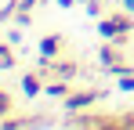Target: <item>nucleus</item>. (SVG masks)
<instances>
[{"label":"nucleus","instance_id":"obj_13","mask_svg":"<svg viewBox=\"0 0 134 130\" xmlns=\"http://www.w3.org/2000/svg\"><path fill=\"white\" fill-rule=\"evenodd\" d=\"M4 40L11 43V47H18V43L25 40V25H15V29H11V33H7V36H4Z\"/></svg>","mask_w":134,"mask_h":130},{"label":"nucleus","instance_id":"obj_5","mask_svg":"<svg viewBox=\"0 0 134 130\" xmlns=\"http://www.w3.org/2000/svg\"><path fill=\"white\" fill-rule=\"evenodd\" d=\"M51 76H58V80H76V76H80V65L54 58V62H51Z\"/></svg>","mask_w":134,"mask_h":130},{"label":"nucleus","instance_id":"obj_4","mask_svg":"<svg viewBox=\"0 0 134 130\" xmlns=\"http://www.w3.org/2000/svg\"><path fill=\"white\" fill-rule=\"evenodd\" d=\"M116 62H123V51H120V43H116V40H105V43H102V51H98V65L109 69V65H116Z\"/></svg>","mask_w":134,"mask_h":130},{"label":"nucleus","instance_id":"obj_11","mask_svg":"<svg viewBox=\"0 0 134 130\" xmlns=\"http://www.w3.org/2000/svg\"><path fill=\"white\" fill-rule=\"evenodd\" d=\"M15 11H18V0H7V4L0 7V25H4V22H15Z\"/></svg>","mask_w":134,"mask_h":130},{"label":"nucleus","instance_id":"obj_7","mask_svg":"<svg viewBox=\"0 0 134 130\" xmlns=\"http://www.w3.org/2000/svg\"><path fill=\"white\" fill-rule=\"evenodd\" d=\"M69 90H72V87H69V80H58V76H51V80L44 83V94H47V98H58V101H65Z\"/></svg>","mask_w":134,"mask_h":130},{"label":"nucleus","instance_id":"obj_8","mask_svg":"<svg viewBox=\"0 0 134 130\" xmlns=\"http://www.w3.org/2000/svg\"><path fill=\"white\" fill-rule=\"evenodd\" d=\"M15 62H18V58H15V47H11L7 40H0V72L15 69Z\"/></svg>","mask_w":134,"mask_h":130},{"label":"nucleus","instance_id":"obj_16","mask_svg":"<svg viewBox=\"0 0 134 130\" xmlns=\"http://www.w3.org/2000/svg\"><path fill=\"white\" fill-rule=\"evenodd\" d=\"M54 4H58V7H72L76 0H54Z\"/></svg>","mask_w":134,"mask_h":130},{"label":"nucleus","instance_id":"obj_3","mask_svg":"<svg viewBox=\"0 0 134 130\" xmlns=\"http://www.w3.org/2000/svg\"><path fill=\"white\" fill-rule=\"evenodd\" d=\"M44 76H40V72H25L22 80H18V90H22L25 98H40V94H44Z\"/></svg>","mask_w":134,"mask_h":130},{"label":"nucleus","instance_id":"obj_9","mask_svg":"<svg viewBox=\"0 0 134 130\" xmlns=\"http://www.w3.org/2000/svg\"><path fill=\"white\" fill-rule=\"evenodd\" d=\"M4 130H22V127H33V116H4L0 119Z\"/></svg>","mask_w":134,"mask_h":130},{"label":"nucleus","instance_id":"obj_1","mask_svg":"<svg viewBox=\"0 0 134 130\" xmlns=\"http://www.w3.org/2000/svg\"><path fill=\"white\" fill-rule=\"evenodd\" d=\"M131 29H134V15H131V11H109V15L98 18V33H102V40L123 43L127 36H131Z\"/></svg>","mask_w":134,"mask_h":130},{"label":"nucleus","instance_id":"obj_6","mask_svg":"<svg viewBox=\"0 0 134 130\" xmlns=\"http://www.w3.org/2000/svg\"><path fill=\"white\" fill-rule=\"evenodd\" d=\"M65 47V40L54 33V36H44V40L36 43V51H40V58H58V51Z\"/></svg>","mask_w":134,"mask_h":130},{"label":"nucleus","instance_id":"obj_2","mask_svg":"<svg viewBox=\"0 0 134 130\" xmlns=\"http://www.w3.org/2000/svg\"><path fill=\"white\" fill-rule=\"evenodd\" d=\"M98 101H105V90H69V98L62 101V108L65 112H80V108H91Z\"/></svg>","mask_w":134,"mask_h":130},{"label":"nucleus","instance_id":"obj_10","mask_svg":"<svg viewBox=\"0 0 134 130\" xmlns=\"http://www.w3.org/2000/svg\"><path fill=\"white\" fill-rule=\"evenodd\" d=\"M83 11H87L91 18H102V15H105V4H102V0H83Z\"/></svg>","mask_w":134,"mask_h":130},{"label":"nucleus","instance_id":"obj_15","mask_svg":"<svg viewBox=\"0 0 134 130\" xmlns=\"http://www.w3.org/2000/svg\"><path fill=\"white\" fill-rule=\"evenodd\" d=\"M120 4H123V11H131V15H134V0H120Z\"/></svg>","mask_w":134,"mask_h":130},{"label":"nucleus","instance_id":"obj_14","mask_svg":"<svg viewBox=\"0 0 134 130\" xmlns=\"http://www.w3.org/2000/svg\"><path fill=\"white\" fill-rule=\"evenodd\" d=\"M116 123L123 130H134V108H127V116H116Z\"/></svg>","mask_w":134,"mask_h":130},{"label":"nucleus","instance_id":"obj_12","mask_svg":"<svg viewBox=\"0 0 134 130\" xmlns=\"http://www.w3.org/2000/svg\"><path fill=\"white\" fill-rule=\"evenodd\" d=\"M11 108H15V98H11L7 90H0V119H4V116H11Z\"/></svg>","mask_w":134,"mask_h":130}]
</instances>
